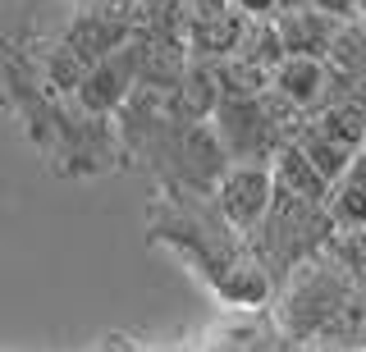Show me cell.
<instances>
[{
	"mask_svg": "<svg viewBox=\"0 0 366 352\" xmlns=\"http://www.w3.org/2000/svg\"><path fill=\"white\" fill-rule=\"evenodd\" d=\"M274 329L297 343H357L366 325V298L343 279V270L325 252L289 270L270 293Z\"/></svg>",
	"mask_w": 366,
	"mask_h": 352,
	"instance_id": "6da1fadb",
	"label": "cell"
},
{
	"mask_svg": "<svg viewBox=\"0 0 366 352\" xmlns=\"http://www.w3.org/2000/svg\"><path fill=\"white\" fill-rule=\"evenodd\" d=\"M330 233H335V220H330V211L320 206V201H302V197H289V192H274L266 220H261L243 243H247L252 261L266 270V279L280 283L289 270H297L302 261H312L320 247H325Z\"/></svg>",
	"mask_w": 366,
	"mask_h": 352,
	"instance_id": "7a4b0ae2",
	"label": "cell"
},
{
	"mask_svg": "<svg viewBox=\"0 0 366 352\" xmlns=\"http://www.w3.org/2000/svg\"><path fill=\"white\" fill-rule=\"evenodd\" d=\"M211 133L220 142L229 165H270V156L280 151L284 129H274L270 115L261 110V96L252 101H220L211 115Z\"/></svg>",
	"mask_w": 366,
	"mask_h": 352,
	"instance_id": "3957f363",
	"label": "cell"
},
{
	"mask_svg": "<svg viewBox=\"0 0 366 352\" xmlns=\"http://www.w3.org/2000/svg\"><path fill=\"white\" fill-rule=\"evenodd\" d=\"M270 201H274L270 165H224V174L215 178V188H211L215 215H220L238 238H247L261 220H266Z\"/></svg>",
	"mask_w": 366,
	"mask_h": 352,
	"instance_id": "277c9868",
	"label": "cell"
},
{
	"mask_svg": "<svg viewBox=\"0 0 366 352\" xmlns=\"http://www.w3.org/2000/svg\"><path fill=\"white\" fill-rule=\"evenodd\" d=\"M179 5H183V51H188V60L215 64L238 51L247 19L229 0H179Z\"/></svg>",
	"mask_w": 366,
	"mask_h": 352,
	"instance_id": "5b68a950",
	"label": "cell"
},
{
	"mask_svg": "<svg viewBox=\"0 0 366 352\" xmlns=\"http://www.w3.org/2000/svg\"><path fill=\"white\" fill-rule=\"evenodd\" d=\"M137 87V69H133V46H119L110 51L106 60L87 64L83 83L74 87V101L87 119H106V115H119L124 101L133 96Z\"/></svg>",
	"mask_w": 366,
	"mask_h": 352,
	"instance_id": "8992f818",
	"label": "cell"
},
{
	"mask_svg": "<svg viewBox=\"0 0 366 352\" xmlns=\"http://www.w3.org/2000/svg\"><path fill=\"white\" fill-rule=\"evenodd\" d=\"M165 115L174 124H211L215 106H220V87H215V69L206 60H188L179 83L160 96Z\"/></svg>",
	"mask_w": 366,
	"mask_h": 352,
	"instance_id": "52a82bcc",
	"label": "cell"
},
{
	"mask_svg": "<svg viewBox=\"0 0 366 352\" xmlns=\"http://www.w3.org/2000/svg\"><path fill=\"white\" fill-rule=\"evenodd\" d=\"M325 60H302V55H284L280 64H274L270 74V92L284 96L289 106L297 110V115H312V110L320 106V96H325Z\"/></svg>",
	"mask_w": 366,
	"mask_h": 352,
	"instance_id": "ba28073f",
	"label": "cell"
},
{
	"mask_svg": "<svg viewBox=\"0 0 366 352\" xmlns=\"http://www.w3.org/2000/svg\"><path fill=\"white\" fill-rule=\"evenodd\" d=\"M335 19L316 14L312 5L293 9V14H274V32H280V51L284 55H302V60H325V46L335 37Z\"/></svg>",
	"mask_w": 366,
	"mask_h": 352,
	"instance_id": "9c48e42d",
	"label": "cell"
},
{
	"mask_svg": "<svg viewBox=\"0 0 366 352\" xmlns=\"http://www.w3.org/2000/svg\"><path fill=\"white\" fill-rule=\"evenodd\" d=\"M289 142H293L297 151H302L307 161L316 165V174L325 178V183H335V178L343 174V169H348L352 161H357V151H352V146H343V142H335L325 129H316V119H312V115H302V119L293 124Z\"/></svg>",
	"mask_w": 366,
	"mask_h": 352,
	"instance_id": "30bf717a",
	"label": "cell"
},
{
	"mask_svg": "<svg viewBox=\"0 0 366 352\" xmlns=\"http://www.w3.org/2000/svg\"><path fill=\"white\" fill-rule=\"evenodd\" d=\"M270 178H274V192H289V197H302V201H320L325 206V197H330V183L316 174V165L293 142H284L270 156Z\"/></svg>",
	"mask_w": 366,
	"mask_h": 352,
	"instance_id": "8fae6325",
	"label": "cell"
},
{
	"mask_svg": "<svg viewBox=\"0 0 366 352\" xmlns=\"http://www.w3.org/2000/svg\"><path fill=\"white\" fill-rule=\"evenodd\" d=\"M325 211L335 220V229H366V161H352L330 183Z\"/></svg>",
	"mask_w": 366,
	"mask_h": 352,
	"instance_id": "7c38bea8",
	"label": "cell"
},
{
	"mask_svg": "<svg viewBox=\"0 0 366 352\" xmlns=\"http://www.w3.org/2000/svg\"><path fill=\"white\" fill-rule=\"evenodd\" d=\"M325 69L343 74V78H366V24L362 19L335 28V37L325 46Z\"/></svg>",
	"mask_w": 366,
	"mask_h": 352,
	"instance_id": "4fadbf2b",
	"label": "cell"
},
{
	"mask_svg": "<svg viewBox=\"0 0 366 352\" xmlns=\"http://www.w3.org/2000/svg\"><path fill=\"white\" fill-rule=\"evenodd\" d=\"M335 266L343 270V279L366 298V229H335L320 247Z\"/></svg>",
	"mask_w": 366,
	"mask_h": 352,
	"instance_id": "5bb4252c",
	"label": "cell"
},
{
	"mask_svg": "<svg viewBox=\"0 0 366 352\" xmlns=\"http://www.w3.org/2000/svg\"><path fill=\"white\" fill-rule=\"evenodd\" d=\"M234 55H238V60H247V64H257L261 74H274V64L284 60V51H280V32H274V19H247Z\"/></svg>",
	"mask_w": 366,
	"mask_h": 352,
	"instance_id": "9a60e30c",
	"label": "cell"
},
{
	"mask_svg": "<svg viewBox=\"0 0 366 352\" xmlns=\"http://www.w3.org/2000/svg\"><path fill=\"white\" fill-rule=\"evenodd\" d=\"M307 5H312L316 14L335 19V24H352V19H362L357 14V0H307Z\"/></svg>",
	"mask_w": 366,
	"mask_h": 352,
	"instance_id": "2e32d148",
	"label": "cell"
},
{
	"mask_svg": "<svg viewBox=\"0 0 366 352\" xmlns=\"http://www.w3.org/2000/svg\"><path fill=\"white\" fill-rule=\"evenodd\" d=\"M243 19H274V0H229Z\"/></svg>",
	"mask_w": 366,
	"mask_h": 352,
	"instance_id": "e0dca14e",
	"label": "cell"
},
{
	"mask_svg": "<svg viewBox=\"0 0 366 352\" xmlns=\"http://www.w3.org/2000/svg\"><path fill=\"white\" fill-rule=\"evenodd\" d=\"M289 352H357V343H297Z\"/></svg>",
	"mask_w": 366,
	"mask_h": 352,
	"instance_id": "ac0fdd59",
	"label": "cell"
},
{
	"mask_svg": "<svg viewBox=\"0 0 366 352\" xmlns=\"http://www.w3.org/2000/svg\"><path fill=\"white\" fill-rule=\"evenodd\" d=\"M293 9H307V0H274V14H293Z\"/></svg>",
	"mask_w": 366,
	"mask_h": 352,
	"instance_id": "d6986e66",
	"label": "cell"
},
{
	"mask_svg": "<svg viewBox=\"0 0 366 352\" xmlns=\"http://www.w3.org/2000/svg\"><path fill=\"white\" fill-rule=\"evenodd\" d=\"M357 352H366V325H362V334H357Z\"/></svg>",
	"mask_w": 366,
	"mask_h": 352,
	"instance_id": "ffe728a7",
	"label": "cell"
},
{
	"mask_svg": "<svg viewBox=\"0 0 366 352\" xmlns=\"http://www.w3.org/2000/svg\"><path fill=\"white\" fill-rule=\"evenodd\" d=\"M211 352H238V348H229V343H215V348H211Z\"/></svg>",
	"mask_w": 366,
	"mask_h": 352,
	"instance_id": "44dd1931",
	"label": "cell"
},
{
	"mask_svg": "<svg viewBox=\"0 0 366 352\" xmlns=\"http://www.w3.org/2000/svg\"><path fill=\"white\" fill-rule=\"evenodd\" d=\"M357 161H366V138H362V146H357Z\"/></svg>",
	"mask_w": 366,
	"mask_h": 352,
	"instance_id": "7402d4cb",
	"label": "cell"
},
{
	"mask_svg": "<svg viewBox=\"0 0 366 352\" xmlns=\"http://www.w3.org/2000/svg\"><path fill=\"white\" fill-rule=\"evenodd\" d=\"M357 14H362V19H366V0H357Z\"/></svg>",
	"mask_w": 366,
	"mask_h": 352,
	"instance_id": "603a6c76",
	"label": "cell"
},
{
	"mask_svg": "<svg viewBox=\"0 0 366 352\" xmlns=\"http://www.w3.org/2000/svg\"><path fill=\"white\" fill-rule=\"evenodd\" d=\"M362 24H366V19H362Z\"/></svg>",
	"mask_w": 366,
	"mask_h": 352,
	"instance_id": "cb8c5ba5",
	"label": "cell"
}]
</instances>
